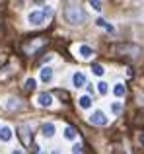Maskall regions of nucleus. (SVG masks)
Here are the masks:
<instances>
[{"mask_svg":"<svg viewBox=\"0 0 144 154\" xmlns=\"http://www.w3.org/2000/svg\"><path fill=\"white\" fill-rule=\"evenodd\" d=\"M64 18L72 26H82V23L86 22V12L80 6H76V4H68V6L64 8Z\"/></svg>","mask_w":144,"mask_h":154,"instance_id":"1","label":"nucleus"},{"mask_svg":"<svg viewBox=\"0 0 144 154\" xmlns=\"http://www.w3.org/2000/svg\"><path fill=\"white\" fill-rule=\"evenodd\" d=\"M115 55H125V57H138L142 53V49L134 43H119V45L113 47Z\"/></svg>","mask_w":144,"mask_h":154,"instance_id":"2","label":"nucleus"},{"mask_svg":"<svg viewBox=\"0 0 144 154\" xmlns=\"http://www.w3.org/2000/svg\"><path fill=\"white\" fill-rule=\"evenodd\" d=\"M90 123H94V125H99V127H103V125H107V117H105V113L101 111V109H98V111H94L90 115Z\"/></svg>","mask_w":144,"mask_h":154,"instance_id":"3","label":"nucleus"},{"mask_svg":"<svg viewBox=\"0 0 144 154\" xmlns=\"http://www.w3.org/2000/svg\"><path fill=\"white\" fill-rule=\"evenodd\" d=\"M43 45H45V37H37L35 41H31L29 45H26V53H27V55H33V53L39 51Z\"/></svg>","mask_w":144,"mask_h":154,"instance_id":"4","label":"nucleus"},{"mask_svg":"<svg viewBox=\"0 0 144 154\" xmlns=\"http://www.w3.org/2000/svg\"><path fill=\"white\" fill-rule=\"evenodd\" d=\"M20 139H22V143L26 144H31V137H29V133H31V129H29V125H20Z\"/></svg>","mask_w":144,"mask_h":154,"instance_id":"5","label":"nucleus"},{"mask_svg":"<svg viewBox=\"0 0 144 154\" xmlns=\"http://www.w3.org/2000/svg\"><path fill=\"white\" fill-rule=\"evenodd\" d=\"M27 20H29L31 26H41V23L45 22V18H43L41 12H31V14L27 16Z\"/></svg>","mask_w":144,"mask_h":154,"instance_id":"6","label":"nucleus"},{"mask_svg":"<svg viewBox=\"0 0 144 154\" xmlns=\"http://www.w3.org/2000/svg\"><path fill=\"white\" fill-rule=\"evenodd\" d=\"M37 102H39V105H43V107H49V105H53V96L47 94V92H41Z\"/></svg>","mask_w":144,"mask_h":154,"instance_id":"7","label":"nucleus"},{"mask_svg":"<svg viewBox=\"0 0 144 154\" xmlns=\"http://www.w3.org/2000/svg\"><path fill=\"white\" fill-rule=\"evenodd\" d=\"M72 84H74L76 88L86 86V76H84L82 72H74V74H72Z\"/></svg>","mask_w":144,"mask_h":154,"instance_id":"8","label":"nucleus"},{"mask_svg":"<svg viewBox=\"0 0 144 154\" xmlns=\"http://www.w3.org/2000/svg\"><path fill=\"white\" fill-rule=\"evenodd\" d=\"M41 133H43V137H45V139H51V137L55 135V125L53 123H45L41 127Z\"/></svg>","mask_w":144,"mask_h":154,"instance_id":"9","label":"nucleus"},{"mask_svg":"<svg viewBox=\"0 0 144 154\" xmlns=\"http://www.w3.org/2000/svg\"><path fill=\"white\" fill-rule=\"evenodd\" d=\"M78 53H80V57H82V59H92L94 49H92V47H88V45H82V47L78 49Z\"/></svg>","mask_w":144,"mask_h":154,"instance_id":"10","label":"nucleus"},{"mask_svg":"<svg viewBox=\"0 0 144 154\" xmlns=\"http://www.w3.org/2000/svg\"><path fill=\"white\" fill-rule=\"evenodd\" d=\"M41 80L43 82H51L53 80V68H49V66H45L41 70Z\"/></svg>","mask_w":144,"mask_h":154,"instance_id":"11","label":"nucleus"},{"mask_svg":"<svg viewBox=\"0 0 144 154\" xmlns=\"http://www.w3.org/2000/svg\"><path fill=\"white\" fill-rule=\"evenodd\" d=\"M10 139H12V129L10 127H2V129H0V140L8 143Z\"/></svg>","mask_w":144,"mask_h":154,"instance_id":"12","label":"nucleus"},{"mask_svg":"<svg viewBox=\"0 0 144 154\" xmlns=\"http://www.w3.org/2000/svg\"><path fill=\"white\" fill-rule=\"evenodd\" d=\"M6 107L10 109V111H14V109H20V107H22V102H20L18 98H10V100H8V103H6Z\"/></svg>","mask_w":144,"mask_h":154,"instance_id":"13","label":"nucleus"},{"mask_svg":"<svg viewBox=\"0 0 144 154\" xmlns=\"http://www.w3.org/2000/svg\"><path fill=\"white\" fill-rule=\"evenodd\" d=\"M78 103H80V107L88 109V107H92V98L90 96H82V98L78 100Z\"/></svg>","mask_w":144,"mask_h":154,"instance_id":"14","label":"nucleus"},{"mask_svg":"<svg viewBox=\"0 0 144 154\" xmlns=\"http://www.w3.org/2000/svg\"><path fill=\"white\" fill-rule=\"evenodd\" d=\"M113 94L117 96V98H123V96H125V86H123V84H115Z\"/></svg>","mask_w":144,"mask_h":154,"instance_id":"15","label":"nucleus"},{"mask_svg":"<svg viewBox=\"0 0 144 154\" xmlns=\"http://www.w3.org/2000/svg\"><path fill=\"white\" fill-rule=\"evenodd\" d=\"M64 137H66L68 140H74V139H76V131H74L72 127H66V129H64Z\"/></svg>","mask_w":144,"mask_h":154,"instance_id":"16","label":"nucleus"},{"mask_svg":"<svg viewBox=\"0 0 144 154\" xmlns=\"http://www.w3.org/2000/svg\"><path fill=\"white\" fill-rule=\"evenodd\" d=\"M92 72H94L95 76H103V72H105V70H103L101 64H94V66H92Z\"/></svg>","mask_w":144,"mask_h":154,"instance_id":"17","label":"nucleus"},{"mask_svg":"<svg viewBox=\"0 0 144 154\" xmlns=\"http://www.w3.org/2000/svg\"><path fill=\"white\" fill-rule=\"evenodd\" d=\"M95 23H98V26H101V27H105L107 31H113V26H111V23H107L105 20H98Z\"/></svg>","mask_w":144,"mask_h":154,"instance_id":"18","label":"nucleus"},{"mask_svg":"<svg viewBox=\"0 0 144 154\" xmlns=\"http://www.w3.org/2000/svg\"><path fill=\"white\" fill-rule=\"evenodd\" d=\"M35 84H37V82H35V78H27V80H26V86H23V88H26V90H33Z\"/></svg>","mask_w":144,"mask_h":154,"instance_id":"19","label":"nucleus"},{"mask_svg":"<svg viewBox=\"0 0 144 154\" xmlns=\"http://www.w3.org/2000/svg\"><path fill=\"white\" fill-rule=\"evenodd\" d=\"M98 90H99V94L105 96V94H107V84H105V82H99V84H98Z\"/></svg>","mask_w":144,"mask_h":154,"instance_id":"20","label":"nucleus"},{"mask_svg":"<svg viewBox=\"0 0 144 154\" xmlns=\"http://www.w3.org/2000/svg\"><path fill=\"white\" fill-rule=\"evenodd\" d=\"M90 6L94 8L95 12H99V10H101V2H94V0H92V2H90Z\"/></svg>","mask_w":144,"mask_h":154,"instance_id":"21","label":"nucleus"},{"mask_svg":"<svg viewBox=\"0 0 144 154\" xmlns=\"http://www.w3.org/2000/svg\"><path fill=\"white\" fill-rule=\"evenodd\" d=\"M111 109H113V113H121V109H123V107H121V103H119V102H115Z\"/></svg>","mask_w":144,"mask_h":154,"instance_id":"22","label":"nucleus"},{"mask_svg":"<svg viewBox=\"0 0 144 154\" xmlns=\"http://www.w3.org/2000/svg\"><path fill=\"white\" fill-rule=\"evenodd\" d=\"M41 14H43V18H49V16H51V6H45Z\"/></svg>","mask_w":144,"mask_h":154,"instance_id":"23","label":"nucleus"},{"mask_svg":"<svg viewBox=\"0 0 144 154\" xmlns=\"http://www.w3.org/2000/svg\"><path fill=\"white\" fill-rule=\"evenodd\" d=\"M12 154H23V152H22V150H14Z\"/></svg>","mask_w":144,"mask_h":154,"instance_id":"24","label":"nucleus"},{"mask_svg":"<svg viewBox=\"0 0 144 154\" xmlns=\"http://www.w3.org/2000/svg\"><path fill=\"white\" fill-rule=\"evenodd\" d=\"M140 140H142V144H144V131H142V137H140Z\"/></svg>","mask_w":144,"mask_h":154,"instance_id":"25","label":"nucleus"},{"mask_svg":"<svg viewBox=\"0 0 144 154\" xmlns=\"http://www.w3.org/2000/svg\"><path fill=\"white\" fill-rule=\"evenodd\" d=\"M39 154H47V152H39Z\"/></svg>","mask_w":144,"mask_h":154,"instance_id":"26","label":"nucleus"}]
</instances>
